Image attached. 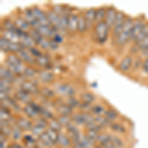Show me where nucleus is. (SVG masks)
Instances as JSON below:
<instances>
[{"label":"nucleus","mask_w":148,"mask_h":148,"mask_svg":"<svg viewBox=\"0 0 148 148\" xmlns=\"http://www.w3.org/2000/svg\"><path fill=\"white\" fill-rule=\"evenodd\" d=\"M36 65L40 69H47V70H52V60L49 52H44L40 56L36 58Z\"/></svg>","instance_id":"9b49d317"},{"label":"nucleus","mask_w":148,"mask_h":148,"mask_svg":"<svg viewBox=\"0 0 148 148\" xmlns=\"http://www.w3.org/2000/svg\"><path fill=\"white\" fill-rule=\"evenodd\" d=\"M64 130H65V132L67 133V134L71 138L77 136V135H79V134L82 133V132H81V130H80V128H79V126H77L75 123H69L67 126H65V127H64Z\"/></svg>","instance_id":"c9c22d12"},{"label":"nucleus","mask_w":148,"mask_h":148,"mask_svg":"<svg viewBox=\"0 0 148 148\" xmlns=\"http://www.w3.org/2000/svg\"><path fill=\"white\" fill-rule=\"evenodd\" d=\"M47 134L49 135V137L51 138V140L52 142H53V144L57 146V141H58V136H59V132H57V131L51 130V128H47L46 130Z\"/></svg>","instance_id":"49530a36"},{"label":"nucleus","mask_w":148,"mask_h":148,"mask_svg":"<svg viewBox=\"0 0 148 148\" xmlns=\"http://www.w3.org/2000/svg\"><path fill=\"white\" fill-rule=\"evenodd\" d=\"M56 119L63 127H65V126H67L69 123H72L71 116H57Z\"/></svg>","instance_id":"3c124183"},{"label":"nucleus","mask_w":148,"mask_h":148,"mask_svg":"<svg viewBox=\"0 0 148 148\" xmlns=\"http://www.w3.org/2000/svg\"><path fill=\"white\" fill-rule=\"evenodd\" d=\"M95 148H116V146H114V144L113 143V141H109L107 143H104V144H97L95 145Z\"/></svg>","instance_id":"13d9d810"},{"label":"nucleus","mask_w":148,"mask_h":148,"mask_svg":"<svg viewBox=\"0 0 148 148\" xmlns=\"http://www.w3.org/2000/svg\"><path fill=\"white\" fill-rule=\"evenodd\" d=\"M108 6H100L96 8V24L105 22Z\"/></svg>","instance_id":"ea45409f"},{"label":"nucleus","mask_w":148,"mask_h":148,"mask_svg":"<svg viewBox=\"0 0 148 148\" xmlns=\"http://www.w3.org/2000/svg\"><path fill=\"white\" fill-rule=\"evenodd\" d=\"M35 148H45V147L42 146V144H40V143H39V141H38V144H37V146H36Z\"/></svg>","instance_id":"680f3d73"},{"label":"nucleus","mask_w":148,"mask_h":148,"mask_svg":"<svg viewBox=\"0 0 148 148\" xmlns=\"http://www.w3.org/2000/svg\"><path fill=\"white\" fill-rule=\"evenodd\" d=\"M107 109L108 108H107L104 104H101V103H95V104L92 106L90 113H91L94 116H103L105 114V113H106Z\"/></svg>","instance_id":"7c9ffc66"},{"label":"nucleus","mask_w":148,"mask_h":148,"mask_svg":"<svg viewBox=\"0 0 148 148\" xmlns=\"http://www.w3.org/2000/svg\"><path fill=\"white\" fill-rule=\"evenodd\" d=\"M57 146L59 148H70L72 147V139L69 136L65 131L59 132L58 141H57Z\"/></svg>","instance_id":"b1692460"},{"label":"nucleus","mask_w":148,"mask_h":148,"mask_svg":"<svg viewBox=\"0 0 148 148\" xmlns=\"http://www.w3.org/2000/svg\"><path fill=\"white\" fill-rule=\"evenodd\" d=\"M112 137H113V133H109V132H106V131H103V132L99 133V135H98L97 143L98 144H104V143L111 141Z\"/></svg>","instance_id":"79ce46f5"},{"label":"nucleus","mask_w":148,"mask_h":148,"mask_svg":"<svg viewBox=\"0 0 148 148\" xmlns=\"http://www.w3.org/2000/svg\"><path fill=\"white\" fill-rule=\"evenodd\" d=\"M24 137V132L20 127H18L16 125V123L14 125H12V133H11V138L13 141L19 142L20 140H22Z\"/></svg>","instance_id":"58836bf2"},{"label":"nucleus","mask_w":148,"mask_h":148,"mask_svg":"<svg viewBox=\"0 0 148 148\" xmlns=\"http://www.w3.org/2000/svg\"><path fill=\"white\" fill-rule=\"evenodd\" d=\"M104 116L110 121V123H116V121L119 120V118H120V113H119L116 109L112 108V107H109V108L107 109Z\"/></svg>","instance_id":"2f4dec72"},{"label":"nucleus","mask_w":148,"mask_h":148,"mask_svg":"<svg viewBox=\"0 0 148 148\" xmlns=\"http://www.w3.org/2000/svg\"><path fill=\"white\" fill-rule=\"evenodd\" d=\"M10 44H11V42L6 40L5 38L0 37V49H1V51L4 52L6 56L10 53Z\"/></svg>","instance_id":"37998d69"},{"label":"nucleus","mask_w":148,"mask_h":148,"mask_svg":"<svg viewBox=\"0 0 148 148\" xmlns=\"http://www.w3.org/2000/svg\"><path fill=\"white\" fill-rule=\"evenodd\" d=\"M134 56L132 54H125V56L120 60V62L118 63V66H116V69L121 74H125V75H127L131 72V68H132L133 65V61H134Z\"/></svg>","instance_id":"423d86ee"},{"label":"nucleus","mask_w":148,"mask_h":148,"mask_svg":"<svg viewBox=\"0 0 148 148\" xmlns=\"http://www.w3.org/2000/svg\"><path fill=\"white\" fill-rule=\"evenodd\" d=\"M35 30H37L38 32H39L44 38L49 39V40H51L52 38H53V36L56 35V31L54 30V29L52 28L51 25H49V26H40L39 28L35 29Z\"/></svg>","instance_id":"a878e982"},{"label":"nucleus","mask_w":148,"mask_h":148,"mask_svg":"<svg viewBox=\"0 0 148 148\" xmlns=\"http://www.w3.org/2000/svg\"><path fill=\"white\" fill-rule=\"evenodd\" d=\"M92 32L95 42L99 46H104L111 37V30L105 22L97 23Z\"/></svg>","instance_id":"7ed1b4c3"},{"label":"nucleus","mask_w":148,"mask_h":148,"mask_svg":"<svg viewBox=\"0 0 148 148\" xmlns=\"http://www.w3.org/2000/svg\"><path fill=\"white\" fill-rule=\"evenodd\" d=\"M147 19L145 18L144 15H139L137 17L134 18L133 20V26L132 30H131V38H130V44L134 42L135 40L137 39V37L139 36L140 32L142 31V29L144 28L145 24L147 23Z\"/></svg>","instance_id":"39448f33"},{"label":"nucleus","mask_w":148,"mask_h":148,"mask_svg":"<svg viewBox=\"0 0 148 148\" xmlns=\"http://www.w3.org/2000/svg\"><path fill=\"white\" fill-rule=\"evenodd\" d=\"M82 12L86 20V23H87L88 32L93 31L95 25H96V8H88Z\"/></svg>","instance_id":"4468645a"},{"label":"nucleus","mask_w":148,"mask_h":148,"mask_svg":"<svg viewBox=\"0 0 148 148\" xmlns=\"http://www.w3.org/2000/svg\"><path fill=\"white\" fill-rule=\"evenodd\" d=\"M3 65L6 68H8L11 72H13L16 76H22L24 69L26 67L25 63L21 60L17 53L7 54L5 59H4Z\"/></svg>","instance_id":"f257e3e1"},{"label":"nucleus","mask_w":148,"mask_h":148,"mask_svg":"<svg viewBox=\"0 0 148 148\" xmlns=\"http://www.w3.org/2000/svg\"><path fill=\"white\" fill-rule=\"evenodd\" d=\"M23 114H25L26 118L30 119L32 121H36L38 118H40V114L38 113L36 110L33 108L32 105L29 104V105H26V106H23Z\"/></svg>","instance_id":"c85d7f7f"},{"label":"nucleus","mask_w":148,"mask_h":148,"mask_svg":"<svg viewBox=\"0 0 148 148\" xmlns=\"http://www.w3.org/2000/svg\"><path fill=\"white\" fill-rule=\"evenodd\" d=\"M13 19H14V22H15V25L18 30L22 31V32H25V33H29L31 30H32L30 24H29L27 21L23 18V16L21 15V12H20V14H17V15L14 16Z\"/></svg>","instance_id":"a211bd4d"},{"label":"nucleus","mask_w":148,"mask_h":148,"mask_svg":"<svg viewBox=\"0 0 148 148\" xmlns=\"http://www.w3.org/2000/svg\"><path fill=\"white\" fill-rule=\"evenodd\" d=\"M49 127L51 128V130L57 131V132H61L63 131V126L59 123V121H57V119H52V120L49 121Z\"/></svg>","instance_id":"a18cd8bd"},{"label":"nucleus","mask_w":148,"mask_h":148,"mask_svg":"<svg viewBox=\"0 0 148 148\" xmlns=\"http://www.w3.org/2000/svg\"><path fill=\"white\" fill-rule=\"evenodd\" d=\"M38 80L40 81V85L49 86L56 81V75L52 70H47V69H40L38 74Z\"/></svg>","instance_id":"9d476101"},{"label":"nucleus","mask_w":148,"mask_h":148,"mask_svg":"<svg viewBox=\"0 0 148 148\" xmlns=\"http://www.w3.org/2000/svg\"><path fill=\"white\" fill-rule=\"evenodd\" d=\"M0 134H3L4 136L7 138H11V133H12V126L10 125H0Z\"/></svg>","instance_id":"603ef678"},{"label":"nucleus","mask_w":148,"mask_h":148,"mask_svg":"<svg viewBox=\"0 0 148 148\" xmlns=\"http://www.w3.org/2000/svg\"><path fill=\"white\" fill-rule=\"evenodd\" d=\"M9 148H26V147L24 146V144H21L20 142L13 141L9 144Z\"/></svg>","instance_id":"bf43d9fd"},{"label":"nucleus","mask_w":148,"mask_h":148,"mask_svg":"<svg viewBox=\"0 0 148 148\" xmlns=\"http://www.w3.org/2000/svg\"><path fill=\"white\" fill-rule=\"evenodd\" d=\"M39 96L44 98V99L51 100V101H53V100H56L58 97L56 90H54V88H51V86H46V85L40 86Z\"/></svg>","instance_id":"f3484780"},{"label":"nucleus","mask_w":148,"mask_h":148,"mask_svg":"<svg viewBox=\"0 0 148 148\" xmlns=\"http://www.w3.org/2000/svg\"><path fill=\"white\" fill-rule=\"evenodd\" d=\"M143 79H148V57L146 58H143V63H142V67L140 70L139 75Z\"/></svg>","instance_id":"de8ad7c7"},{"label":"nucleus","mask_w":148,"mask_h":148,"mask_svg":"<svg viewBox=\"0 0 148 148\" xmlns=\"http://www.w3.org/2000/svg\"><path fill=\"white\" fill-rule=\"evenodd\" d=\"M72 148H84V146L77 139H72Z\"/></svg>","instance_id":"052dcab7"},{"label":"nucleus","mask_w":148,"mask_h":148,"mask_svg":"<svg viewBox=\"0 0 148 148\" xmlns=\"http://www.w3.org/2000/svg\"><path fill=\"white\" fill-rule=\"evenodd\" d=\"M133 20H134V18H133L132 16L127 15V17L125 19V25H123V30H121V35L119 36L118 40H116V44H114V47H116L118 49H123V47H125L126 45L130 42Z\"/></svg>","instance_id":"f03ea898"},{"label":"nucleus","mask_w":148,"mask_h":148,"mask_svg":"<svg viewBox=\"0 0 148 148\" xmlns=\"http://www.w3.org/2000/svg\"><path fill=\"white\" fill-rule=\"evenodd\" d=\"M112 141H113L114 146H116V148H123V146H125V141H123V137L120 136V135H118V134H114V133H113Z\"/></svg>","instance_id":"09e8293b"},{"label":"nucleus","mask_w":148,"mask_h":148,"mask_svg":"<svg viewBox=\"0 0 148 148\" xmlns=\"http://www.w3.org/2000/svg\"><path fill=\"white\" fill-rule=\"evenodd\" d=\"M33 10V13L35 15V18L36 20L39 22L42 26H49V20H47V13H46V9H42L40 8V6L38 5H34L31 7Z\"/></svg>","instance_id":"ddd939ff"},{"label":"nucleus","mask_w":148,"mask_h":148,"mask_svg":"<svg viewBox=\"0 0 148 148\" xmlns=\"http://www.w3.org/2000/svg\"><path fill=\"white\" fill-rule=\"evenodd\" d=\"M39 72H40V68H38L37 66L26 65L22 76L25 80H34L36 78H38Z\"/></svg>","instance_id":"4be33fe9"},{"label":"nucleus","mask_w":148,"mask_h":148,"mask_svg":"<svg viewBox=\"0 0 148 148\" xmlns=\"http://www.w3.org/2000/svg\"><path fill=\"white\" fill-rule=\"evenodd\" d=\"M78 16L79 12H74L67 17V35L74 37L77 35L78 27Z\"/></svg>","instance_id":"f8f14e48"},{"label":"nucleus","mask_w":148,"mask_h":148,"mask_svg":"<svg viewBox=\"0 0 148 148\" xmlns=\"http://www.w3.org/2000/svg\"><path fill=\"white\" fill-rule=\"evenodd\" d=\"M29 49V51L31 52V54H32L35 58H38V57L40 56L42 53H44V51H42L40 47H38L37 46H35L33 47H30V49Z\"/></svg>","instance_id":"864d4df0"},{"label":"nucleus","mask_w":148,"mask_h":148,"mask_svg":"<svg viewBox=\"0 0 148 148\" xmlns=\"http://www.w3.org/2000/svg\"><path fill=\"white\" fill-rule=\"evenodd\" d=\"M109 128L114 134H125V133H126V131H127L125 125H123L120 121H116V123H111Z\"/></svg>","instance_id":"72a5a7b5"},{"label":"nucleus","mask_w":148,"mask_h":148,"mask_svg":"<svg viewBox=\"0 0 148 148\" xmlns=\"http://www.w3.org/2000/svg\"><path fill=\"white\" fill-rule=\"evenodd\" d=\"M126 17H127V15H126L125 12H123V10H118V12H116V20H114L113 28H112V30H111V40H112V44H113L114 46V44H116V40H118L119 36L121 35Z\"/></svg>","instance_id":"20e7f679"},{"label":"nucleus","mask_w":148,"mask_h":148,"mask_svg":"<svg viewBox=\"0 0 148 148\" xmlns=\"http://www.w3.org/2000/svg\"><path fill=\"white\" fill-rule=\"evenodd\" d=\"M148 35V21H147V23L145 24V26H144V28L142 29V31L140 32V34L139 36L137 37V39L135 40V44H137V45H139L140 42H142L143 40L146 38V36Z\"/></svg>","instance_id":"8fccbe9b"},{"label":"nucleus","mask_w":148,"mask_h":148,"mask_svg":"<svg viewBox=\"0 0 148 148\" xmlns=\"http://www.w3.org/2000/svg\"><path fill=\"white\" fill-rule=\"evenodd\" d=\"M1 106L8 109L13 114H21L23 112V107L13 96H8L5 99L1 100Z\"/></svg>","instance_id":"0eeeda50"},{"label":"nucleus","mask_w":148,"mask_h":148,"mask_svg":"<svg viewBox=\"0 0 148 148\" xmlns=\"http://www.w3.org/2000/svg\"><path fill=\"white\" fill-rule=\"evenodd\" d=\"M119 9H116L114 5H108V9H107V14H106V19H105V23L107 24V26L110 28V30H112L113 25L116 20V12Z\"/></svg>","instance_id":"aec40b11"},{"label":"nucleus","mask_w":148,"mask_h":148,"mask_svg":"<svg viewBox=\"0 0 148 148\" xmlns=\"http://www.w3.org/2000/svg\"><path fill=\"white\" fill-rule=\"evenodd\" d=\"M142 63H143V57H141L140 56H135L130 73L132 74V75H137V74L139 75L140 70H141V67H142Z\"/></svg>","instance_id":"f704fd0d"},{"label":"nucleus","mask_w":148,"mask_h":148,"mask_svg":"<svg viewBox=\"0 0 148 148\" xmlns=\"http://www.w3.org/2000/svg\"><path fill=\"white\" fill-rule=\"evenodd\" d=\"M1 37L5 38L6 40H8L11 42H20V38H19L17 33L15 32L1 30Z\"/></svg>","instance_id":"4c0bfd02"},{"label":"nucleus","mask_w":148,"mask_h":148,"mask_svg":"<svg viewBox=\"0 0 148 148\" xmlns=\"http://www.w3.org/2000/svg\"><path fill=\"white\" fill-rule=\"evenodd\" d=\"M18 56L21 58V60L25 63V65H31V66H37L36 65V58L31 54L28 49H23L22 51L18 52Z\"/></svg>","instance_id":"6ab92c4d"},{"label":"nucleus","mask_w":148,"mask_h":148,"mask_svg":"<svg viewBox=\"0 0 148 148\" xmlns=\"http://www.w3.org/2000/svg\"><path fill=\"white\" fill-rule=\"evenodd\" d=\"M20 12H21V15L23 16V18L30 24L32 29H38L40 26H42L37 20H36L35 15H34V13H33V10L31 7H27V8H25L24 10Z\"/></svg>","instance_id":"2eb2a0df"},{"label":"nucleus","mask_w":148,"mask_h":148,"mask_svg":"<svg viewBox=\"0 0 148 148\" xmlns=\"http://www.w3.org/2000/svg\"><path fill=\"white\" fill-rule=\"evenodd\" d=\"M79 99L81 102L83 103H87V104H91L94 105L97 101V95L95 93H93L91 91H84L82 93H80Z\"/></svg>","instance_id":"bb28decb"},{"label":"nucleus","mask_w":148,"mask_h":148,"mask_svg":"<svg viewBox=\"0 0 148 148\" xmlns=\"http://www.w3.org/2000/svg\"><path fill=\"white\" fill-rule=\"evenodd\" d=\"M40 83L38 80V78H36L34 80H25L22 83V85L20 86L21 88H23L26 92H28L29 94H31L32 96L37 98L40 95Z\"/></svg>","instance_id":"6e6552de"},{"label":"nucleus","mask_w":148,"mask_h":148,"mask_svg":"<svg viewBox=\"0 0 148 148\" xmlns=\"http://www.w3.org/2000/svg\"><path fill=\"white\" fill-rule=\"evenodd\" d=\"M38 141H39L40 144H42L45 148H54V147H56V145L53 144V142L51 140V138L49 137V135L47 134L46 131H45L42 135H40L39 138H38Z\"/></svg>","instance_id":"e433bc0d"},{"label":"nucleus","mask_w":148,"mask_h":148,"mask_svg":"<svg viewBox=\"0 0 148 148\" xmlns=\"http://www.w3.org/2000/svg\"><path fill=\"white\" fill-rule=\"evenodd\" d=\"M88 32L87 29V23L83 15V12H79V16H78V27H77V35L79 36H84L85 33Z\"/></svg>","instance_id":"c756f323"},{"label":"nucleus","mask_w":148,"mask_h":148,"mask_svg":"<svg viewBox=\"0 0 148 148\" xmlns=\"http://www.w3.org/2000/svg\"><path fill=\"white\" fill-rule=\"evenodd\" d=\"M14 98H15L17 101L20 103L23 106H26V105H29L31 102L34 101V96H32L31 94H29L28 92H26L23 88L21 87H17L14 89L13 95H12Z\"/></svg>","instance_id":"1a4fd4ad"},{"label":"nucleus","mask_w":148,"mask_h":148,"mask_svg":"<svg viewBox=\"0 0 148 148\" xmlns=\"http://www.w3.org/2000/svg\"><path fill=\"white\" fill-rule=\"evenodd\" d=\"M16 125L23 130V132H31L33 126H34V121L30 120L25 116H19L16 120Z\"/></svg>","instance_id":"dca6fc26"},{"label":"nucleus","mask_w":148,"mask_h":148,"mask_svg":"<svg viewBox=\"0 0 148 148\" xmlns=\"http://www.w3.org/2000/svg\"><path fill=\"white\" fill-rule=\"evenodd\" d=\"M65 100V103L68 105V106H70L71 108L74 109V110H78V108H79V105H80V99L75 96L73 97H69L67 98V99H64Z\"/></svg>","instance_id":"c03bdc74"},{"label":"nucleus","mask_w":148,"mask_h":148,"mask_svg":"<svg viewBox=\"0 0 148 148\" xmlns=\"http://www.w3.org/2000/svg\"><path fill=\"white\" fill-rule=\"evenodd\" d=\"M71 120H72V123H75L77 126H85V120L82 112H75L71 116Z\"/></svg>","instance_id":"a19ab883"},{"label":"nucleus","mask_w":148,"mask_h":148,"mask_svg":"<svg viewBox=\"0 0 148 148\" xmlns=\"http://www.w3.org/2000/svg\"><path fill=\"white\" fill-rule=\"evenodd\" d=\"M1 30L17 33L18 29L15 25L13 17H8V16H6V17L1 19Z\"/></svg>","instance_id":"5701e85b"},{"label":"nucleus","mask_w":148,"mask_h":148,"mask_svg":"<svg viewBox=\"0 0 148 148\" xmlns=\"http://www.w3.org/2000/svg\"><path fill=\"white\" fill-rule=\"evenodd\" d=\"M64 37H65V36L64 35H62V34H60V33H56V35L53 36V38H52V40H53V42H56V44H58L59 46H60L61 44H63L64 42Z\"/></svg>","instance_id":"6e6d98bb"},{"label":"nucleus","mask_w":148,"mask_h":148,"mask_svg":"<svg viewBox=\"0 0 148 148\" xmlns=\"http://www.w3.org/2000/svg\"><path fill=\"white\" fill-rule=\"evenodd\" d=\"M17 77L18 76H16L13 72H11L8 68H6L5 66L3 65V64L0 66V78H1V79L9 80L10 82H12L14 84L16 79H17Z\"/></svg>","instance_id":"cd10ccee"},{"label":"nucleus","mask_w":148,"mask_h":148,"mask_svg":"<svg viewBox=\"0 0 148 148\" xmlns=\"http://www.w3.org/2000/svg\"><path fill=\"white\" fill-rule=\"evenodd\" d=\"M54 111L56 112L58 116H72V114L75 113V110L71 108L70 106H68L67 104L65 103V100L61 103V104H59L58 106L56 107V110Z\"/></svg>","instance_id":"393cba45"},{"label":"nucleus","mask_w":148,"mask_h":148,"mask_svg":"<svg viewBox=\"0 0 148 148\" xmlns=\"http://www.w3.org/2000/svg\"><path fill=\"white\" fill-rule=\"evenodd\" d=\"M18 36L20 38V44L22 45L24 49H30V47L36 46V42H34V40L32 39V37H31L29 33H25L21 31Z\"/></svg>","instance_id":"412c9836"},{"label":"nucleus","mask_w":148,"mask_h":148,"mask_svg":"<svg viewBox=\"0 0 148 148\" xmlns=\"http://www.w3.org/2000/svg\"><path fill=\"white\" fill-rule=\"evenodd\" d=\"M22 141L24 143V146L26 148H35L38 144V139L34 136V135L31 134V133L24 134Z\"/></svg>","instance_id":"473e14b6"},{"label":"nucleus","mask_w":148,"mask_h":148,"mask_svg":"<svg viewBox=\"0 0 148 148\" xmlns=\"http://www.w3.org/2000/svg\"><path fill=\"white\" fill-rule=\"evenodd\" d=\"M7 138L4 136L3 134H0V148H9V144L10 143H7Z\"/></svg>","instance_id":"4d7b16f0"},{"label":"nucleus","mask_w":148,"mask_h":148,"mask_svg":"<svg viewBox=\"0 0 148 148\" xmlns=\"http://www.w3.org/2000/svg\"><path fill=\"white\" fill-rule=\"evenodd\" d=\"M92 106L93 105H91V104H87V103L81 102L79 105V108H78V111L82 112V113H90Z\"/></svg>","instance_id":"5fc2aeb1"}]
</instances>
